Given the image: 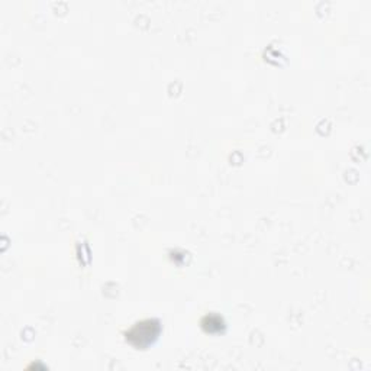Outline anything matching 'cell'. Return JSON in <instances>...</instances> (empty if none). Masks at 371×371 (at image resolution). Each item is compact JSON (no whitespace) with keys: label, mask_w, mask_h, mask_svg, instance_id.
<instances>
[{"label":"cell","mask_w":371,"mask_h":371,"mask_svg":"<svg viewBox=\"0 0 371 371\" xmlns=\"http://www.w3.org/2000/svg\"><path fill=\"white\" fill-rule=\"evenodd\" d=\"M158 323L153 321H144L141 323L135 325L128 333H126V340L138 348H144L150 345L158 335Z\"/></svg>","instance_id":"1"}]
</instances>
